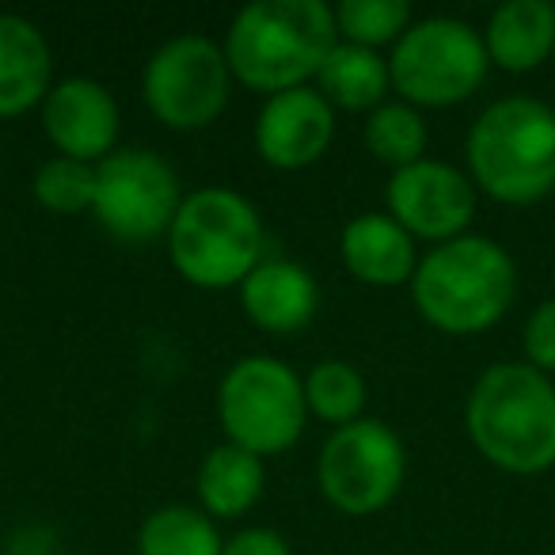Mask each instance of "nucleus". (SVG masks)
I'll use <instances>...</instances> for the list:
<instances>
[{
    "label": "nucleus",
    "mask_w": 555,
    "mask_h": 555,
    "mask_svg": "<svg viewBox=\"0 0 555 555\" xmlns=\"http://www.w3.org/2000/svg\"><path fill=\"white\" fill-rule=\"evenodd\" d=\"M464 426L487 464L506 476L555 468V380L529 362H499L476 377Z\"/></svg>",
    "instance_id": "obj_3"
},
{
    "label": "nucleus",
    "mask_w": 555,
    "mask_h": 555,
    "mask_svg": "<svg viewBox=\"0 0 555 555\" xmlns=\"http://www.w3.org/2000/svg\"><path fill=\"white\" fill-rule=\"evenodd\" d=\"M224 537L209 514L186 502L160 506L141 521L138 555H221Z\"/></svg>",
    "instance_id": "obj_20"
},
{
    "label": "nucleus",
    "mask_w": 555,
    "mask_h": 555,
    "mask_svg": "<svg viewBox=\"0 0 555 555\" xmlns=\"http://www.w3.org/2000/svg\"><path fill=\"white\" fill-rule=\"evenodd\" d=\"M186 191L179 171L153 149H115L95 164V221L118 244H153L168 236Z\"/></svg>",
    "instance_id": "obj_10"
},
{
    "label": "nucleus",
    "mask_w": 555,
    "mask_h": 555,
    "mask_svg": "<svg viewBox=\"0 0 555 555\" xmlns=\"http://www.w3.org/2000/svg\"><path fill=\"white\" fill-rule=\"evenodd\" d=\"M335 42V9L324 0H251L232 16L221 50L236 85L278 95L312 85Z\"/></svg>",
    "instance_id": "obj_1"
},
{
    "label": "nucleus",
    "mask_w": 555,
    "mask_h": 555,
    "mask_svg": "<svg viewBox=\"0 0 555 555\" xmlns=\"http://www.w3.org/2000/svg\"><path fill=\"white\" fill-rule=\"evenodd\" d=\"M339 259L362 286L396 289L411 286L418 267V244L388 214H358L343 224Z\"/></svg>",
    "instance_id": "obj_15"
},
{
    "label": "nucleus",
    "mask_w": 555,
    "mask_h": 555,
    "mask_svg": "<svg viewBox=\"0 0 555 555\" xmlns=\"http://www.w3.org/2000/svg\"><path fill=\"white\" fill-rule=\"evenodd\" d=\"M552 62H555V54H552Z\"/></svg>",
    "instance_id": "obj_27"
},
{
    "label": "nucleus",
    "mask_w": 555,
    "mask_h": 555,
    "mask_svg": "<svg viewBox=\"0 0 555 555\" xmlns=\"http://www.w3.org/2000/svg\"><path fill=\"white\" fill-rule=\"evenodd\" d=\"M305 403L309 415L327 423L332 430L350 426L365 418V403H370V385H365L362 370L343 358H320L309 373H305Z\"/></svg>",
    "instance_id": "obj_21"
},
{
    "label": "nucleus",
    "mask_w": 555,
    "mask_h": 555,
    "mask_svg": "<svg viewBox=\"0 0 555 555\" xmlns=\"http://www.w3.org/2000/svg\"><path fill=\"white\" fill-rule=\"evenodd\" d=\"M35 202L47 214L80 217L92 214L95 206V164L73 160V156H50L35 171Z\"/></svg>",
    "instance_id": "obj_24"
},
{
    "label": "nucleus",
    "mask_w": 555,
    "mask_h": 555,
    "mask_svg": "<svg viewBox=\"0 0 555 555\" xmlns=\"http://www.w3.org/2000/svg\"><path fill=\"white\" fill-rule=\"evenodd\" d=\"M468 179L502 206H532L555 191V111L532 95H502L468 130Z\"/></svg>",
    "instance_id": "obj_4"
},
{
    "label": "nucleus",
    "mask_w": 555,
    "mask_h": 555,
    "mask_svg": "<svg viewBox=\"0 0 555 555\" xmlns=\"http://www.w3.org/2000/svg\"><path fill=\"white\" fill-rule=\"evenodd\" d=\"M164 240L176 274L194 289H240V282L267 259L259 209L232 186L186 191Z\"/></svg>",
    "instance_id": "obj_5"
},
{
    "label": "nucleus",
    "mask_w": 555,
    "mask_h": 555,
    "mask_svg": "<svg viewBox=\"0 0 555 555\" xmlns=\"http://www.w3.org/2000/svg\"><path fill=\"white\" fill-rule=\"evenodd\" d=\"M408 479V449L385 418H358L327 434L317 456L320 494L347 517H373L396 502Z\"/></svg>",
    "instance_id": "obj_9"
},
{
    "label": "nucleus",
    "mask_w": 555,
    "mask_h": 555,
    "mask_svg": "<svg viewBox=\"0 0 555 555\" xmlns=\"http://www.w3.org/2000/svg\"><path fill=\"white\" fill-rule=\"evenodd\" d=\"M42 130L57 156H73L85 164H103L118 149L122 111L107 85L92 77L54 80L39 107Z\"/></svg>",
    "instance_id": "obj_12"
},
{
    "label": "nucleus",
    "mask_w": 555,
    "mask_h": 555,
    "mask_svg": "<svg viewBox=\"0 0 555 555\" xmlns=\"http://www.w3.org/2000/svg\"><path fill=\"white\" fill-rule=\"evenodd\" d=\"M54 88V50L39 24L0 12V122L42 107Z\"/></svg>",
    "instance_id": "obj_16"
},
{
    "label": "nucleus",
    "mask_w": 555,
    "mask_h": 555,
    "mask_svg": "<svg viewBox=\"0 0 555 555\" xmlns=\"http://www.w3.org/2000/svg\"><path fill=\"white\" fill-rule=\"evenodd\" d=\"M479 35L491 65H499L502 73H532L555 54V4L506 0L491 12Z\"/></svg>",
    "instance_id": "obj_17"
},
{
    "label": "nucleus",
    "mask_w": 555,
    "mask_h": 555,
    "mask_svg": "<svg viewBox=\"0 0 555 555\" xmlns=\"http://www.w3.org/2000/svg\"><path fill=\"white\" fill-rule=\"evenodd\" d=\"M339 111L312 85L267 95L255 115V153L278 171H301L324 160L335 141Z\"/></svg>",
    "instance_id": "obj_13"
},
{
    "label": "nucleus",
    "mask_w": 555,
    "mask_h": 555,
    "mask_svg": "<svg viewBox=\"0 0 555 555\" xmlns=\"http://www.w3.org/2000/svg\"><path fill=\"white\" fill-rule=\"evenodd\" d=\"M232 85L236 80L221 42L209 35H176L145 62L141 100L160 126L176 133H198L224 115Z\"/></svg>",
    "instance_id": "obj_8"
},
{
    "label": "nucleus",
    "mask_w": 555,
    "mask_h": 555,
    "mask_svg": "<svg viewBox=\"0 0 555 555\" xmlns=\"http://www.w3.org/2000/svg\"><path fill=\"white\" fill-rule=\"evenodd\" d=\"M240 309L259 332L297 335L317 320L320 286L309 267L282 255H267L251 274L240 282Z\"/></svg>",
    "instance_id": "obj_14"
},
{
    "label": "nucleus",
    "mask_w": 555,
    "mask_h": 555,
    "mask_svg": "<svg viewBox=\"0 0 555 555\" xmlns=\"http://www.w3.org/2000/svg\"><path fill=\"white\" fill-rule=\"evenodd\" d=\"M362 141L380 164H388L392 171L411 168V164L426 160V145H430V130L418 107L403 100H388L377 111L365 115Z\"/></svg>",
    "instance_id": "obj_22"
},
{
    "label": "nucleus",
    "mask_w": 555,
    "mask_h": 555,
    "mask_svg": "<svg viewBox=\"0 0 555 555\" xmlns=\"http://www.w3.org/2000/svg\"><path fill=\"white\" fill-rule=\"evenodd\" d=\"M491 73L483 35L468 20L426 16L415 20L388 54L392 92L411 107H456L483 88Z\"/></svg>",
    "instance_id": "obj_7"
},
{
    "label": "nucleus",
    "mask_w": 555,
    "mask_h": 555,
    "mask_svg": "<svg viewBox=\"0 0 555 555\" xmlns=\"http://www.w3.org/2000/svg\"><path fill=\"white\" fill-rule=\"evenodd\" d=\"M415 24L408 0H339L335 9V31L343 42L354 47H396L400 35Z\"/></svg>",
    "instance_id": "obj_23"
},
{
    "label": "nucleus",
    "mask_w": 555,
    "mask_h": 555,
    "mask_svg": "<svg viewBox=\"0 0 555 555\" xmlns=\"http://www.w3.org/2000/svg\"><path fill=\"white\" fill-rule=\"evenodd\" d=\"M476 206L479 191L468 179V171H461L449 160H434V156L392 171L385 186V214L415 244L426 240L430 247H438L472 232Z\"/></svg>",
    "instance_id": "obj_11"
},
{
    "label": "nucleus",
    "mask_w": 555,
    "mask_h": 555,
    "mask_svg": "<svg viewBox=\"0 0 555 555\" xmlns=\"http://www.w3.org/2000/svg\"><path fill=\"white\" fill-rule=\"evenodd\" d=\"M221 555H294V552H289V540L278 529L247 525V529H236L229 540H224Z\"/></svg>",
    "instance_id": "obj_26"
},
{
    "label": "nucleus",
    "mask_w": 555,
    "mask_h": 555,
    "mask_svg": "<svg viewBox=\"0 0 555 555\" xmlns=\"http://www.w3.org/2000/svg\"><path fill=\"white\" fill-rule=\"evenodd\" d=\"M312 88H317L335 111L370 115L380 103H388V92H392L388 57L380 54V50L354 47V42L339 39L332 47V54L324 57V65H320Z\"/></svg>",
    "instance_id": "obj_19"
},
{
    "label": "nucleus",
    "mask_w": 555,
    "mask_h": 555,
    "mask_svg": "<svg viewBox=\"0 0 555 555\" xmlns=\"http://www.w3.org/2000/svg\"><path fill=\"white\" fill-rule=\"evenodd\" d=\"M217 423L224 441L262 461L289 453L309 423L305 377L274 354L236 358L217 385Z\"/></svg>",
    "instance_id": "obj_6"
},
{
    "label": "nucleus",
    "mask_w": 555,
    "mask_h": 555,
    "mask_svg": "<svg viewBox=\"0 0 555 555\" xmlns=\"http://www.w3.org/2000/svg\"><path fill=\"white\" fill-rule=\"evenodd\" d=\"M194 491H198L202 514H209L214 521H240L259 506L262 491H267V464L262 456L221 441L202 456Z\"/></svg>",
    "instance_id": "obj_18"
},
{
    "label": "nucleus",
    "mask_w": 555,
    "mask_h": 555,
    "mask_svg": "<svg viewBox=\"0 0 555 555\" xmlns=\"http://www.w3.org/2000/svg\"><path fill=\"white\" fill-rule=\"evenodd\" d=\"M411 305L441 335H483L517 301V262L499 240L464 232L418 255Z\"/></svg>",
    "instance_id": "obj_2"
},
{
    "label": "nucleus",
    "mask_w": 555,
    "mask_h": 555,
    "mask_svg": "<svg viewBox=\"0 0 555 555\" xmlns=\"http://www.w3.org/2000/svg\"><path fill=\"white\" fill-rule=\"evenodd\" d=\"M521 347H525V362H529L532 370L555 377V297L540 301L537 309L529 312Z\"/></svg>",
    "instance_id": "obj_25"
}]
</instances>
